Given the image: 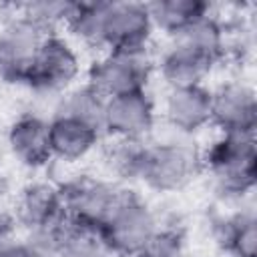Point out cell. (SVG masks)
<instances>
[{
  "label": "cell",
  "mask_w": 257,
  "mask_h": 257,
  "mask_svg": "<svg viewBox=\"0 0 257 257\" xmlns=\"http://www.w3.org/2000/svg\"><path fill=\"white\" fill-rule=\"evenodd\" d=\"M147 147L141 139H116L106 151L108 169L122 179H141Z\"/></svg>",
  "instance_id": "cell-17"
},
{
  "label": "cell",
  "mask_w": 257,
  "mask_h": 257,
  "mask_svg": "<svg viewBox=\"0 0 257 257\" xmlns=\"http://www.w3.org/2000/svg\"><path fill=\"white\" fill-rule=\"evenodd\" d=\"M177 42L189 44L217 60V56L223 48V30L217 24V20H213L207 14L203 18H199L197 22H193L191 26H187L183 32H179Z\"/></svg>",
  "instance_id": "cell-21"
},
{
  "label": "cell",
  "mask_w": 257,
  "mask_h": 257,
  "mask_svg": "<svg viewBox=\"0 0 257 257\" xmlns=\"http://www.w3.org/2000/svg\"><path fill=\"white\" fill-rule=\"evenodd\" d=\"M223 245L235 257H257V221L253 215H237L223 225Z\"/></svg>",
  "instance_id": "cell-20"
},
{
  "label": "cell",
  "mask_w": 257,
  "mask_h": 257,
  "mask_svg": "<svg viewBox=\"0 0 257 257\" xmlns=\"http://www.w3.org/2000/svg\"><path fill=\"white\" fill-rule=\"evenodd\" d=\"M126 257H143L141 253H137V255H126Z\"/></svg>",
  "instance_id": "cell-25"
},
{
  "label": "cell",
  "mask_w": 257,
  "mask_h": 257,
  "mask_svg": "<svg viewBox=\"0 0 257 257\" xmlns=\"http://www.w3.org/2000/svg\"><path fill=\"white\" fill-rule=\"evenodd\" d=\"M143 257H183V237L175 229H157L141 251Z\"/></svg>",
  "instance_id": "cell-22"
},
{
  "label": "cell",
  "mask_w": 257,
  "mask_h": 257,
  "mask_svg": "<svg viewBox=\"0 0 257 257\" xmlns=\"http://www.w3.org/2000/svg\"><path fill=\"white\" fill-rule=\"evenodd\" d=\"M54 257H112V251L96 231L80 229L70 221L68 231L56 245Z\"/></svg>",
  "instance_id": "cell-19"
},
{
  "label": "cell",
  "mask_w": 257,
  "mask_h": 257,
  "mask_svg": "<svg viewBox=\"0 0 257 257\" xmlns=\"http://www.w3.org/2000/svg\"><path fill=\"white\" fill-rule=\"evenodd\" d=\"M223 191L243 195L255 185L257 151L253 135H225L207 155Z\"/></svg>",
  "instance_id": "cell-2"
},
{
  "label": "cell",
  "mask_w": 257,
  "mask_h": 257,
  "mask_svg": "<svg viewBox=\"0 0 257 257\" xmlns=\"http://www.w3.org/2000/svg\"><path fill=\"white\" fill-rule=\"evenodd\" d=\"M104 104H106V98L100 96L90 84L70 92L64 102H62V108L58 114H66V116H72V118H78L94 128H102V118H104Z\"/></svg>",
  "instance_id": "cell-18"
},
{
  "label": "cell",
  "mask_w": 257,
  "mask_h": 257,
  "mask_svg": "<svg viewBox=\"0 0 257 257\" xmlns=\"http://www.w3.org/2000/svg\"><path fill=\"white\" fill-rule=\"evenodd\" d=\"M8 243H12V219L0 215V249H4Z\"/></svg>",
  "instance_id": "cell-24"
},
{
  "label": "cell",
  "mask_w": 257,
  "mask_h": 257,
  "mask_svg": "<svg viewBox=\"0 0 257 257\" xmlns=\"http://www.w3.org/2000/svg\"><path fill=\"white\" fill-rule=\"evenodd\" d=\"M46 36V24L28 14L10 22L0 32V76L24 82V76Z\"/></svg>",
  "instance_id": "cell-7"
},
{
  "label": "cell",
  "mask_w": 257,
  "mask_h": 257,
  "mask_svg": "<svg viewBox=\"0 0 257 257\" xmlns=\"http://www.w3.org/2000/svg\"><path fill=\"white\" fill-rule=\"evenodd\" d=\"M207 8L209 6L201 0H159L147 4L151 22L175 36L199 18L207 16Z\"/></svg>",
  "instance_id": "cell-16"
},
{
  "label": "cell",
  "mask_w": 257,
  "mask_h": 257,
  "mask_svg": "<svg viewBox=\"0 0 257 257\" xmlns=\"http://www.w3.org/2000/svg\"><path fill=\"white\" fill-rule=\"evenodd\" d=\"M201 169L195 149L177 143L147 147L141 179L157 191H175L185 187Z\"/></svg>",
  "instance_id": "cell-4"
},
{
  "label": "cell",
  "mask_w": 257,
  "mask_h": 257,
  "mask_svg": "<svg viewBox=\"0 0 257 257\" xmlns=\"http://www.w3.org/2000/svg\"><path fill=\"white\" fill-rule=\"evenodd\" d=\"M64 215L66 213L60 189L46 183H36L22 191L18 201V219L32 233L58 223Z\"/></svg>",
  "instance_id": "cell-12"
},
{
  "label": "cell",
  "mask_w": 257,
  "mask_h": 257,
  "mask_svg": "<svg viewBox=\"0 0 257 257\" xmlns=\"http://www.w3.org/2000/svg\"><path fill=\"white\" fill-rule=\"evenodd\" d=\"M155 231L157 223L151 209L137 195L126 191L106 223L100 227L98 235L112 255L126 257L141 253Z\"/></svg>",
  "instance_id": "cell-1"
},
{
  "label": "cell",
  "mask_w": 257,
  "mask_h": 257,
  "mask_svg": "<svg viewBox=\"0 0 257 257\" xmlns=\"http://www.w3.org/2000/svg\"><path fill=\"white\" fill-rule=\"evenodd\" d=\"M213 92L203 84L173 88L167 98V118L179 131L191 133L211 120Z\"/></svg>",
  "instance_id": "cell-11"
},
{
  "label": "cell",
  "mask_w": 257,
  "mask_h": 257,
  "mask_svg": "<svg viewBox=\"0 0 257 257\" xmlns=\"http://www.w3.org/2000/svg\"><path fill=\"white\" fill-rule=\"evenodd\" d=\"M48 133H50V149L52 155L74 161L86 155L98 141V128L66 116V114H56L48 122Z\"/></svg>",
  "instance_id": "cell-15"
},
{
  "label": "cell",
  "mask_w": 257,
  "mask_h": 257,
  "mask_svg": "<svg viewBox=\"0 0 257 257\" xmlns=\"http://www.w3.org/2000/svg\"><path fill=\"white\" fill-rule=\"evenodd\" d=\"M151 26L147 4L106 2L100 44L110 46V52H145Z\"/></svg>",
  "instance_id": "cell-5"
},
{
  "label": "cell",
  "mask_w": 257,
  "mask_h": 257,
  "mask_svg": "<svg viewBox=\"0 0 257 257\" xmlns=\"http://www.w3.org/2000/svg\"><path fill=\"white\" fill-rule=\"evenodd\" d=\"M78 72V58L70 46L58 36L48 34L40 44L24 82L38 90H58L66 86Z\"/></svg>",
  "instance_id": "cell-8"
},
{
  "label": "cell",
  "mask_w": 257,
  "mask_h": 257,
  "mask_svg": "<svg viewBox=\"0 0 257 257\" xmlns=\"http://www.w3.org/2000/svg\"><path fill=\"white\" fill-rule=\"evenodd\" d=\"M211 120L225 135H255L257 98L247 84H227L213 94Z\"/></svg>",
  "instance_id": "cell-9"
},
{
  "label": "cell",
  "mask_w": 257,
  "mask_h": 257,
  "mask_svg": "<svg viewBox=\"0 0 257 257\" xmlns=\"http://www.w3.org/2000/svg\"><path fill=\"white\" fill-rule=\"evenodd\" d=\"M153 126V102L145 90L106 98L102 128L116 139H141Z\"/></svg>",
  "instance_id": "cell-10"
},
{
  "label": "cell",
  "mask_w": 257,
  "mask_h": 257,
  "mask_svg": "<svg viewBox=\"0 0 257 257\" xmlns=\"http://www.w3.org/2000/svg\"><path fill=\"white\" fill-rule=\"evenodd\" d=\"M149 60L145 52H110L90 68L88 84L104 98L145 90Z\"/></svg>",
  "instance_id": "cell-6"
},
{
  "label": "cell",
  "mask_w": 257,
  "mask_h": 257,
  "mask_svg": "<svg viewBox=\"0 0 257 257\" xmlns=\"http://www.w3.org/2000/svg\"><path fill=\"white\" fill-rule=\"evenodd\" d=\"M213 62H215V58L207 56L205 52H201L189 44L177 42L163 56L161 72L173 88L195 86V84H201V80L209 74Z\"/></svg>",
  "instance_id": "cell-14"
},
{
  "label": "cell",
  "mask_w": 257,
  "mask_h": 257,
  "mask_svg": "<svg viewBox=\"0 0 257 257\" xmlns=\"http://www.w3.org/2000/svg\"><path fill=\"white\" fill-rule=\"evenodd\" d=\"M8 141L12 153L28 167H40L52 157L48 122L34 114L20 116L8 133Z\"/></svg>",
  "instance_id": "cell-13"
},
{
  "label": "cell",
  "mask_w": 257,
  "mask_h": 257,
  "mask_svg": "<svg viewBox=\"0 0 257 257\" xmlns=\"http://www.w3.org/2000/svg\"><path fill=\"white\" fill-rule=\"evenodd\" d=\"M0 257H54V253L30 239L26 243H8L4 249H0Z\"/></svg>",
  "instance_id": "cell-23"
},
{
  "label": "cell",
  "mask_w": 257,
  "mask_h": 257,
  "mask_svg": "<svg viewBox=\"0 0 257 257\" xmlns=\"http://www.w3.org/2000/svg\"><path fill=\"white\" fill-rule=\"evenodd\" d=\"M60 193L66 217L76 227L98 233L126 191L92 179H76Z\"/></svg>",
  "instance_id": "cell-3"
}]
</instances>
